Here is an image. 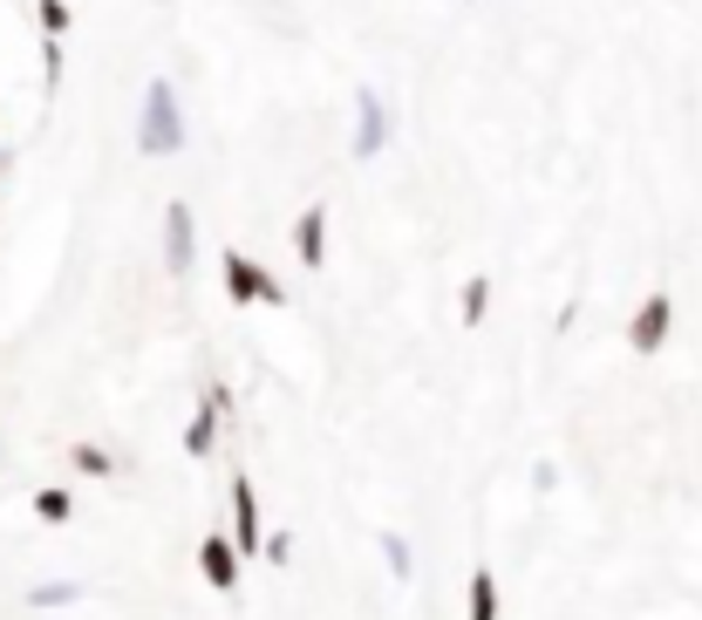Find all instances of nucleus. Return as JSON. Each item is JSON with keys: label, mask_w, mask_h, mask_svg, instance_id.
Listing matches in <instances>:
<instances>
[{"label": "nucleus", "mask_w": 702, "mask_h": 620, "mask_svg": "<svg viewBox=\"0 0 702 620\" xmlns=\"http://www.w3.org/2000/svg\"><path fill=\"white\" fill-rule=\"evenodd\" d=\"M75 463H83V471H89V478H103V471H109V457H103V450H89V443H83V450H75Z\"/></svg>", "instance_id": "15"}, {"label": "nucleus", "mask_w": 702, "mask_h": 620, "mask_svg": "<svg viewBox=\"0 0 702 620\" xmlns=\"http://www.w3.org/2000/svg\"><path fill=\"white\" fill-rule=\"evenodd\" d=\"M184 103H178V83L171 75H150L143 83V109H137V150L143 158H178L184 150Z\"/></svg>", "instance_id": "1"}, {"label": "nucleus", "mask_w": 702, "mask_h": 620, "mask_svg": "<svg viewBox=\"0 0 702 620\" xmlns=\"http://www.w3.org/2000/svg\"><path fill=\"white\" fill-rule=\"evenodd\" d=\"M34 14H42V34H62L68 28V0H42Z\"/></svg>", "instance_id": "13"}, {"label": "nucleus", "mask_w": 702, "mask_h": 620, "mask_svg": "<svg viewBox=\"0 0 702 620\" xmlns=\"http://www.w3.org/2000/svg\"><path fill=\"white\" fill-rule=\"evenodd\" d=\"M471 8H478V0H471Z\"/></svg>", "instance_id": "16"}, {"label": "nucleus", "mask_w": 702, "mask_h": 620, "mask_svg": "<svg viewBox=\"0 0 702 620\" xmlns=\"http://www.w3.org/2000/svg\"><path fill=\"white\" fill-rule=\"evenodd\" d=\"M232 553H259V498H253V478H232Z\"/></svg>", "instance_id": "5"}, {"label": "nucleus", "mask_w": 702, "mask_h": 620, "mask_svg": "<svg viewBox=\"0 0 702 620\" xmlns=\"http://www.w3.org/2000/svg\"><path fill=\"white\" fill-rule=\"evenodd\" d=\"M34 512H42L49 525H62V519L75 512V505H68V491H42V498H34Z\"/></svg>", "instance_id": "12"}, {"label": "nucleus", "mask_w": 702, "mask_h": 620, "mask_svg": "<svg viewBox=\"0 0 702 620\" xmlns=\"http://www.w3.org/2000/svg\"><path fill=\"white\" fill-rule=\"evenodd\" d=\"M669 328H676V293H669V287H655V293L635 307V321H628V341H635V355H655V348L669 341Z\"/></svg>", "instance_id": "4"}, {"label": "nucleus", "mask_w": 702, "mask_h": 620, "mask_svg": "<svg viewBox=\"0 0 702 620\" xmlns=\"http://www.w3.org/2000/svg\"><path fill=\"white\" fill-rule=\"evenodd\" d=\"M219 409H225V396H212V409L191 416V430H184V450H191V457H205V450H212V416H219Z\"/></svg>", "instance_id": "10"}, {"label": "nucleus", "mask_w": 702, "mask_h": 620, "mask_svg": "<svg viewBox=\"0 0 702 620\" xmlns=\"http://www.w3.org/2000/svg\"><path fill=\"white\" fill-rule=\"evenodd\" d=\"M191 232H199V225H191V205L171 199L164 205V266H171V274H191Z\"/></svg>", "instance_id": "6"}, {"label": "nucleus", "mask_w": 702, "mask_h": 620, "mask_svg": "<svg viewBox=\"0 0 702 620\" xmlns=\"http://www.w3.org/2000/svg\"><path fill=\"white\" fill-rule=\"evenodd\" d=\"M219 266H225V293L240 300V307H253V300H266V307H287V287L273 280L266 266H253L240 246H225V259H219Z\"/></svg>", "instance_id": "2"}, {"label": "nucleus", "mask_w": 702, "mask_h": 620, "mask_svg": "<svg viewBox=\"0 0 702 620\" xmlns=\"http://www.w3.org/2000/svg\"><path fill=\"white\" fill-rule=\"evenodd\" d=\"M294 253H300V266H321L328 259V205H307L294 218Z\"/></svg>", "instance_id": "7"}, {"label": "nucleus", "mask_w": 702, "mask_h": 620, "mask_svg": "<svg viewBox=\"0 0 702 620\" xmlns=\"http://www.w3.org/2000/svg\"><path fill=\"white\" fill-rule=\"evenodd\" d=\"M485 307H491V280H471V287H464V300H457L464 328H478V321H485Z\"/></svg>", "instance_id": "11"}, {"label": "nucleus", "mask_w": 702, "mask_h": 620, "mask_svg": "<svg viewBox=\"0 0 702 620\" xmlns=\"http://www.w3.org/2000/svg\"><path fill=\"white\" fill-rule=\"evenodd\" d=\"M471 620H498V579H491V566L471 573Z\"/></svg>", "instance_id": "9"}, {"label": "nucleus", "mask_w": 702, "mask_h": 620, "mask_svg": "<svg viewBox=\"0 0 702 620\" xmlns=\"http://www.w3.org/2000/svg\"><path fill=\"white\" fill-rule=\"evenodd\" d=\"M382 553H389V573H396V579H410V546H403V538H396V532H389V538H382Z\"/></svg>", "instance_id": "14"}, {"label": "nucleus", "mask_w": 702, "mask_h": 620, "mask_svg": "<svg viewBox=\"0 0 702 620\" xmlns=\"http://www.w3.org/2000/svg\"><path fill=\"white\" fill-rule=\"evenodd\" d=\"M389 137H396V124H389V103L362 83V89H355V137H348V150L369 164V158H382V150H389Z\"/></svg>", "instance_id": "3"}, {"label": "nucleus", "mask_w": 702, "mask_h": 620, "mask_svg": "<svg viewBox=\"0 0 702 620\" xmlns=\"http://www.w3.org/2000/svg\"><path fill=\"white\" fill-rule=\"evenodd\" d=\"M199 566H205V579H212L219 594H232V579H240V553H232V538H205Z\"/></svg>", "instance_id": "8"}]
</instances>
